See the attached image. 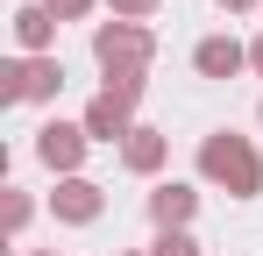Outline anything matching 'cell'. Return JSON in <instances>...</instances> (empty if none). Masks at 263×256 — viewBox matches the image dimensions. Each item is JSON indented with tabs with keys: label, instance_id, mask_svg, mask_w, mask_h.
Listing matches in <instances>:
<instances>
[{
	"label": "cell",
	"instance_id": "cell-10",
	"mask_svg": "<svg viewBox=\"0 0 263 256\" xmlns=\"http://www.w3.org/2000/svg\"><path fill=\"white\" fill-rule=\"evenodd\" d=\"M149 256H199V242H192L185 228H164V235L149 242Z\"/></svg>",
	"mask_w": 263,
	"mask_h": 256
},
{
	"label": "cell",
	"instance_id": "cell-5",
	"mask_svg": "<svg viewBox=\"0 0 263 256\" xmlns=\"http://www.w3.org/2000/svg\"><path fill=\"white\" fill-rule=\"evenodd\" d=\"M242 64H249V50H242L235 36H206L199 50H192V71H199V79H235Z\"/></svg>",
	"mask_w": 263,
	"mask_h": 256
},
{
	"label": "cell",
	"instance_id": "cell-1",
	"mask_svg": "<svg viewBox=\"0 0 263 256\" xmlns=\"http://www.w3.org/2000/svg\"><path fill=\"white\" fill-rule=\"evenodd\" d=\"M199 171H206L214 185H228L235 199H256V192H263V157L242 142V135H228V128L199 142Z\"/></svg>",
	"mask_w": 263,
	"mask_h": 256
},
{
	"label": "cell",
	"instance_id": "cell-14",
	"mask_svg": "<svg viewBox=\"0 0 263 256\" xmlns=\"http://www.w3.org/2000/svg\"><path fill=\"white\" fill-rule=\"evenodd\" d=\"M249 64H256V71H263V36H256V43H249Z\"/></svg>",
	"mask_w": 263,
	"mask_h": 256
},
{
	"label": "cell",
	"instance_id": "cell-16",
	"mask_svg": "<svg viewBox=\"0 0 263 256\" xmlns=\"http://www.w3.org/2000/svg\"><path fill=\"white\" fill-rule=\"evenodd\" d=\"M29 256H50V249H29Z\"/></svg>",
	"mask_w": 263,
	"mask_h": 256
},
{
	"label": "cell",
	"instance_id": "cell-6",
	"mask_svg": "<svg viewBox=\"0 0 263 256\" xmlns=\"http://www.w3.org/2000/svg\"><path fill=\"white\" fill-rule=\"evenodd\" d=\"M50 213H57V221H79V228L100 221V185H92V178H64V185L50 192Z\"/></svg>",
	"mask_w": 263,
	"mask_h": 256
},
{
	"label": "cell",
	"instance_id": "cell-11",
	"mask_svg": "<svg viewBox=\"0 0 263 256\" xmlns=\"http://www.w3.org/2000/svg\"><path fill=\"white\" fill-rule=\"evenodd\" d=\"M43 7H50V14H57V22H79V14H86L92 0H43Z\"/></svg>",
	"mask_w": 263,
	"mask_h": 256
},
{
	"label": "cell",
	"instance_id": "cell-15",
	"mask_svg": "<svg viewBox=\"0 0 263 256\" xmlns=\"http://www.w3.org/2000/svg\"><path fill=\"white\" fill-rule=\"evenodd\" d=\"M220 7H228V14H235V7H249V0H220Z\"/></svg>",
	"mask_w": 263,
	"mask_h": 256
},
{
	"label": "cell",
	"instance_id": "cell-9",
	"mask_svg": "<svg viewBox=\"0 0 263 256\" xmlns=\"http://www.w3.org/2000/svg\"><path fill=\"white\" fill-rule=\"evenodd\" d=\"M121 164L128 171H157L164 164V135H157V128H135L128 142H121Z\"/></svg>",
	"mask_w": 263,
	"mask_h": 256
},
{
	"label": "cell",
	"instance_id": "cell-13",
	"mask_svg": "<svg viewBox=\"0 0 263 256\" xmlns=\"http://www.w3.org/2000/svg\"><path fill=\"white\" fill-rule=\"evenodd\" d=\"M149 7H157V0H114V22H142Z\"/></svg>",
	"mask_w": 263,
	"mask_h": 256
},
{
	"label": "cell",
	"instance_id": "cell-2",
	"mask_svg": "<svg viewBox=\"0 0 263 256\" xmlns=\"http://www.w3.org/2000/svg\"><path fill=\"white\" fill-rule=\"evenodd\" d=\"M57 93H64V64H57V57H14V64H0V100H7V107L57 100Z\"/></svg>",
	"mask_w": 263,
	"mask_h": 256
},
{
	"label": "cell",
	"instance_id": "cell-7",
	"mask_svg": "<svg viewBox=\"0 0 263 256\" xmlns=\"http://www.w3.org/2000/svg\"><path fill=\"white\" fill-rule=\"evenodd\" d=\"M192 207H199V192H192V185H157V192H149V221H157V235H164V228H185V221H192Z\"/></svg>",
	"mask_w": 263,
	"mask_h": 256
},
{
	"label": "cell",
	"instance_id": "cell-12",
	"mask_svg": "<svg viewBox=\"0 0 263 256\" xmlns=\"http://www.w3.org/2000/svg\"><path fill=\"white\" fill-rule=\"evenodd\" d=\"M22 221H29V192H7V228L22 235Z\"/></svg>",
	"mask_w": 263,
	"mask_h": 256
},
{
	"label": "cell",
	"instance_id": "cell-4",
	"mask_svg": "<svg viewBox=\"0 0 263 256\" xmlns=\"http://www.w3.org/2000/svg\"><path fill=\"white\" fill-rule=\"evenodd\" d=\"M79 128H86L92 142H128V135H135V121H128V100L100 93V100L86 107V121H79Z\"/></svg>",
	"mask_w": 263,
	"mask_h": 256
},
{
	"label": "cell",
	"instance_id": "cell-3",
	"mask_svg": "<svg viewBox=\"0 0 263 256\" xmlns=\"http://www.w3.org/2000/svg\"><path fill=\"white\" fill-rule=\"evenodd\" d=\"M86 128H71V121H43L36 128V157H43L50 171H79V157H86Z\"/></svg>",
	"mask_w": 263,
	"mask_h": 256
},
{
	"label": "cell",
	"instance_id": "cell-8",
	"mask_svg": "<svg viewBox=\"0 0 263 256\" xmlns=\"http://www.w3.org/2000/svg\"><path fill=\"white\" fill-rule=\"evenodd\" d=\"M14 43H22L29 57H50V43H57V14H50V7H14Z\"/></svg>",
	"mask_w": 263,
	"mask_h": 256
}]
</instances>
